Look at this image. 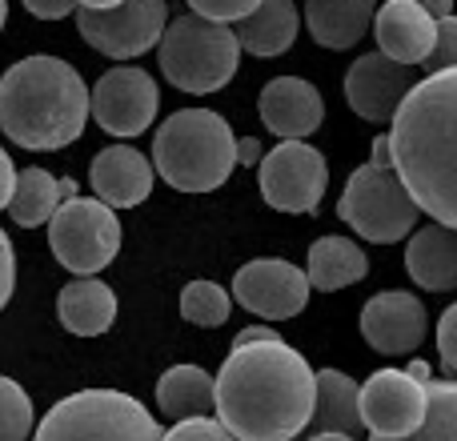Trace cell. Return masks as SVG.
Segmentation results:
<instances>
[{"mask_svg": "<svg viewBox=\"0 0 457 441\" xmlns=\"http://www.w3.org/2000/svg\"><path fill=\"white\" fill-rule=\"evenodd\" d=\"M394 169L426 217L457 229V69H437L405 93L389 121Z\"/></svg>", "mask_w": 457, "mask_h": 441, "instance_id": "cell-2", "label": "cell"}, {"mask_svg": "<svg viewBox=\"0 0 457 441\" xmlns=\"http://www.w3.org/2000/svg\"><path fill=\"white\" fill-rule=\"evenodd\" d=\"M309 441H357L353 434H313Z\"/></svg>", "mask_w": 457, "mask_h": 441, "instance_id": "cell-42", "label": "cell"}, {"mask_svg": "<svg viewBox=\"0 0 457 441\" xmlns=\"http://www.w3.org/2000/svg\"><path fill=\"white\" fill-rule=\"evenodd\" d=\"M309 285L321 293H337V289H349V285L365 281L370 277V257L357 249V241L349 237H321L313 241L309 249Z\"/></svg>", "mask_w": 457, "mask_h": 441, "instance_id": "cell-24", "label": "cell"}, {"mask_svg": "<svg viewBox=\"0 0 457 441\" xmlns=\"http://www.w3.org/2000/svg\"><path fill=\"white\" fill-rule=\"evenodd\" d=\"M378 48L397 64H426L437 40V16L418 0H386L373 12Z\"/></svg>", "mask_w": 457, "mask_h": 441, "instance_id": "cell-17", "label": "cell"}, {"mask_svg": "<svg viewBox=\"0 0 457 441\" xmlns=\"http://www.w3.org/2000/svg\"><path fill=\"white\" fill-rule=\"evenodd\" d=\"M378 12V0H309L305 16L309 32H313L317 45L325 48H353L365 37V29L373 24Z\"/></svg>", "mask_w": 457, "mask_h": 441, "instance_id": "cell-21", "label": "cell"}, {"mask_svg": "<svg viewBox=\"0 0 457 441\" xmlns=\"http://www.w3.org/2000/svg\"><path fill=\"white\" fill-rule=\"evenodd\" d=\"M4 21H8V0H0V29H4Z\"/></svg>", "mask_w": 457, "mask_h": 441, "instance_id": "cell-43", "label": "cell"}, {"mask_svg": "<svg viewBox=\"0 0 457 441\" xmlns=\"http://www.w3.org/2000/svg\"><path fill=\"white\" fill-rule=\"evenodd\" d=\"M12 189H16V165H12V157L0 149V209H8Z\"/></svg>", "mask_w": 457, "mask_h": 441, "instance_id": "cell-36", "label": "cell"}, {"mask_svg": "<svg viewBox=\"0 0 457 441\" xmlns=\"http://www.w3.org/2000/svg\"><path fill=\"white\" fill-rule=\"evenodd\" d=\"M301 29V12L293 8V0H261L237 29L241 53L253 56H281L293 48Z\"/></svg>", "mask_w": 457, "mask_h": 441, "instance_id": "cell-22", "label": "cell"}, {"mask_svg": "<svg viewBox=\"0 0 457 441\" xmlns=\"http://www.w3.org/2000/svg\"><path fill=\"white\" fill-rule=\"evenodd\" d=\"M429 72L437 69H457V16H437V40H434V53L426 61Z\"/></svg>", "mask_w": 457, "mask_h": 441, "instance_id": "cell-32", "label": "cell"}, {"mask_svg": "<svg viewBox=\"0 0 457 441\" xmlns=\"http://www.w3.org/2000/svg\"><path fill=\"white\" fill-rule=\"evenodd\" d=\"M61 205V193H56V177L45 173V169H24L16 173V189L12 201H8V217L21 229H37L48 225V217Z\"/></svg>", "mask_w": 457, "mask_h": 441, "instance_id": "cell-26", "label": "cell"}, {"mask_svg": "<svg viewBox=\"0 0 457 441\" xmlns=\"http://www.w3.org/2000/svg\"><path fill=\"white\" fill-rule=\"evenodd\" d=\"M426 394H429L426 421H421L410 437H378L373 434L370 441H457V378L429 381Z\"/></svg>", "mask_w": 457, "mask_h": 441, "instance_id": "cell-27", "label": "cell"}, {"mask_svg": "<svg viewBox=\"0 0 457 441\" xmlns=\"http://www.w3.org/2000/svg\"><path fill=\"white\" fill-rule=\"evenodd\" d=\"M437 354H442V365L450 370V378L457 373V305H450L437 321Z\"/></svg>", "mask_w": 457, "mask_h": 441, "instance_id": "cell-33", "label": "cell"}, {"mask_svg": "<svg viewBox=\"0 0 457 441\" xmlns=\"http://www.w3.org/2000/svg\"><path fill=\"white\" fill-rule=\"evenodd\" d=\"M189 12L205 16V21H217V24H233V21H245L261 0H185Z\"/></svg>", "mask_w": 457, "mask_h": 441, "instance_id": "cell-31", "label": "cell"}, {"mask_svg": "<svg viewBox=\"0 0 457 441\" xmlns=\"http://www.w3.org/2000/svg\"><path fill=\"white\" fill-rule=\"evenodd\" d=\"M421 8H429L434 16H450L453 12V0H418Z\"/></svg>", "mask_w": 457, "mask_h": 441, "instance_id": "cell-39", "label": "cell"}, {"mask_svg": "<svg viewBox=\"0 0 457 441\" xmlns=\"http://www.w3.org/2000/svg\"><path fill=\"white\" fill-rule=\"evenodd\" d=\"M418 85L413 64H397L386 53H365L345 72V101L361 121L386 125L402 109L405 93Z\"/></svg>", "mask_w": 457, "mask_h": 441, "instance_id": "cell-14", "label": "cell"}, {"mask_svg": "<svg viewBox=\"0 0 457 441\" xmlns=\"http://www.w3.org/2000/svg\"><path fill=\"white\" fill-rule=\"evenodd\" d=\"M429 394L405 370H378L361 386V426L378 437H410L426 421Z\"/></svg>", "mask_w": 457, "mask_h": 441, "instance_id": "cell-13", "label": "cell"}, {"mask_svg": "<svg viewBox=\"0 0 457 441\" xmlns=\"http://www.w3.org/2000/svg\"><path fill=\"white\" fill-rule=\"evenodd\" d=\"M153 169L177 193H213L237 169V137L213 109L169 112L153 133Z\"/></svg>", "mask_w": 457, "mask_h": 441, "instance_id": "cell-4", "label": "cell"}, {"mask_svg": "<svg viewBox=\"0 0 457 441\" xmlns=\"http://www.w3.org/2000/svg\"><path fill=\"white\" fill-rule=\"evenodd\" d=\"M24 8L40 21H61V16L77 12V0H24Z\"/></svg>", "mask_w": 457, "mask_h": 441, "instance_id": "cell-35", "label": "cell"}, {"mask_svg": "<svg viewBox=\"0 0 457 441\" xmlns=\"http://www.w3.org/2000/svg\"><path fill=\"white\" fill-rule=\"evenodd\" d=\"M88 181H93V193L104 201V205L133 209L153 193L157 169H153V161L141 157L133 145H109V149H101L93 157Z\"/></svg>", "mask_w": 457, "mask_h": 441, "instance_id": "cell-18", "label": "cell"}, {"mask_svg": "<svg viewBox=\"0 0 457 441\" xmlns=\"http://www.w3.org/2000/svg\"><path fill=\"white\" fill-rule=\"evenodd\" d=\"M361 337L386 357L413 354L426 337V305L405 289L373 293L361 309Z\"/></svg>", "mask_w": 457, "mask_h": 441, "instance_id": "cell-15", "label": "cell"}, {"mask_svg": "<svg viewBox=\"0 0 457 441\" xmlns=\"http://www.w3.org/2000/svg\"><path fill=\"white\" fill-rule=\"evenodd\" d=\"M337 217L361 241H373V245H394L413 233L421 209L413 201V193L405 189V181L397 177L389 137H378L373 141V157L349 173L337 201Z\"/></svg>", "mask_w": 457, "mask_h": 441, "instance_id": "cell-5", "label": "cell"}, {"mask_svg": "<svg viewBox=\"0 0 457 441\" xmlns=\"http://www.w3.org/2000/svg\"><path fill=\"white\" fill-rule=\"evenodd\" d=\"M309 273L297 269L293 261L281 257H261L237 269L233 277V301L241 309L269 321H289L309 305Z\"/></svg>", "mask_w": 457, "mask_h": 441, "instance_id": "cell-12", "label": "cell"}, {"mask_svg": "<svg viewBox=\"0 0 457 441\" xmlns=\"http://www.w3.org/2000/svg\"><path fill=\"white\" fill-rule=\"evenodd\" d=\"M32 434V402L12 378L0 373V441H29Z\"/></svg>", "mask_w": 457, "mask_h": 441, "instance_id": "cell-29", "label": "cell"}, {"mask_svg": "<svg viewBox=\"0 0 457 441\" xmlns=\"http://www.w3.org/2000/svg\"><path fill=\"white\" fill-rule=\"evenodd\" d=\"M161 441H237L228 429L221 426L217 418H185V421H177L169 434H161Z\"/></svg>", "mask_w": 457, "mask_h": 441, "instance_id": "cell-30", "label": "cell"}, {"mask_svg": "<svg viewBox=\"0 0 457 441\" xmlns=\"http://www.w3.org/2000/svg\"><path fill=\"white\" fill-rule=\"evenodd\" d=\"M48 245L69 273L96 277L120 253V220L101 197H69L48 217Z\"/></svg>", "mask_w": 457, "mask_h": 441, "instance_id": "cell-8", "label": "cell"}, {"mask_svg": "<svg viewBox=\"0 0 457 441\" xmlns=\"http://www.w3.org/2000/svg\"><path fill=\"white\" fill-rule=\"evenodd\" d=\"M80 8H117L120 0H77Z\"/></svg>", "mask_w": 457, "mask_h": 441, "instance_id": "cell-41", "label": "cell"}, {"mask_svg": "<svg viewBox=\"0 0 457 441\" xmlns=\"http://www.w3.org/2000/svg\"><path fill=\"white\" fill-rule=\"evenodd\" d=\"M261 197L277 213H317L329 185L325 153L305 141H281L261 157L257 165Z\"/></svg>", "mask_w": 457, "mask_h": 441, "instance_id": "cell-9", "label": "cell"}, {"mask_svg": "<svg viewBox=\"0 0 457 441\" xmlns=\"http://www.w3.org/2000/svg\"><path fill=\"white\" fill-rule=\"evenodd\" d=\"M32 441H161V426L120 389H80L40 418Z\"/></svg>", "mask_w": 457, "mask_h": 441, "instance_id": "cell-7", "label": "cell"}, {"mask_svg": "<svg viewBox=\"0 0 457 441\" xmlns=\"http://www.w3.org/2000/svg\"><path fill=\"white\" fill-rule=\"evenodd\" d=\"M257 112L265 121V129L281 141H305L321 129L325 121V101L309 80L301 77H273L261 88Z\"/></svg>", "mask_w": 457, "mask_h": 441, "instance_id": "cell-16", "label": "cell"}, {"mask_svg": "<svg viewBox=\"0 0 457 441\" xmlns=\"http://www.w3.org/2000/svg\"><path fill=\"white\" fill-rule=\"evenodd\" d=\"M56 193H61V201L77 197V181H72V177H64V181H56Z\"/></svg>", "mask_w": 457, "mask_h": 441, "instance_id": "cell-40", "label": "cell"}, {"mask_svg": "<svg viewBox=\"0 0 457 441\" xmlns=\"http://www.w3.org/2000/svg\"><path fill=\"white\" fill-rule=\"evenodd\" d=\"M405 373H410L413 381H421V386H429V381H434V370H429V365L421 362V357H418V362H410V365H405Z\"/></svg>", "mask_w": 457, "mask_h": 441, "instance_id": "cell-38", "label": "cell"}, {"mask_svg": "<svg viewBox=\"0 0 457 441\" xmlns=\"http://www.w3.org/2000/svg\"><path fill=\"white\" fill-rule=\"evenodd\" d=\"M237 165H261V141L257 137L237 141Z\"/></svg>", "mask_w": 457, "mask_h": 441, "instance_id": "cell-37", "label": "cell"}, {"mask_svg": "<svg viewBox=\"0 0 457 441\" xmlns=\"http://www.w3.org/2000/svg\"><path fill=\"white\" fill-rule=\"evenodd\" d=\"M157 61L165 80L181 93H217L237 77L241 40L228 24L185 12L165 24L157 40Z\"/></svg>", "mask_w": 457, "mask_h": 441, "instance_id": "cell-6", "label": "cell"}, {"mask_svg": "<svg viewBox=\"0 0 457 441\" xmlns=\"http://www.w3.org/2000/svg\"><path fill=\"white\" fill-rule=\"evenodd\" d=\"M228 293L217 281H189L181 289V317L197 329H217V325L228 321Z\"/></svg>", "mask_w": 457, "mask_h": 441, "instance_id": "cell-28", "label": "cell"}, {"mask_svg": "<svg viewBox=\"0 0 457 441\" xmlns=\"http://www.w3.org/2000/svg\"><path fill=\"white\" fill-rule=\"evenodd\" d=\"M157 405L165 418H205L217 405V378H209L201 365H173L157 381Z\"/></svg>", "mask_w": 457, "mask_h": 441, "instance_id": "cell-25", "label": "cell"}, {"mask_svg": "<svg viewBox=\"0 0 457 441\" xmlns=\"http://www.w3.org/2000/svg\"><path fill=\"white\" fill-rule=\"evenodd\" d=\"M88 125V85L61 56H24L0 77V129L12 145L53 153Z\"/></svg>", "mask_w": 457, "mask_h": 441, "instance_id": "cell-3", "label": "cell"}, {"mask_svg": "<svg viewBox=\"0 0 457 441\" xmlns=\"http://www.w3.org/2000/svg\"><path fill=\"white\" fill-rule=\"evenodd\" d=\"M157 80L145 69L120 64L109 69L88 93V117L109 137H141L157 117Z\"/></svg>", "mask_w": 457, "mask_h": 441, "instance_id": "cell-11", "label": "cell"}, {"mask_svg": "<svg viewBox=\"0 0 457 441\" xmlns=\"http://www.w3.org/2000/svg\"><path fill=\"white\" fill-rule=\"evenodd\" d=\"M16 289V253H12V237L0 229V309L12 301Z\"/></svg>", "mask_w": 457, "mask_h": 441, "instance_id": "cell-34", "label": "cell"}, {"mask_svg": "<svg viewBox=\"0 0 457 441\" xmlns=\"http://www.w3.org/2000/svg\"><path fill=\"white\" fill-rule=\"evenodd\" d=\"M309 429L313 434H357L361 429V386L341 370H317V402Z\"/></svg>", "mask_w": 457, "mask_h": 441, "instance_id": "cell-23", "label": "cell"}, {"mask_svg": "<svg viewBox=\"0 0 457 441\" xmlns=\"http://www.w3.org/2000/svg\"><path fill=\"white\" fill-rule=\"evenodd\" d=\"M405 273L426 293L457 289V229L442 225V220L418 229L405 245Z\"/></svg>", "mask_w": 457, "mask_h": 441, "instance_id": "cell-19", "label": "cell"}, {"mask_svg": "<svg viewBox=\"0 0 457 441\" xmlns=\"http://www.w3.org/2000/svg\"><path fill=\"white\" fill-rule=\"evenodd\" d=\"M77 32L112 61H129L157 48L169 24L165 0H120L117 8H77Z\"/></svg>", "mask_w": 457, "mask_h": 441, "instance_id": "cell-10", "label": "cell"}, {"mask_svg": "<svg viewBox=\"0 0 457 441\" xmlns=\"http://www.w3.org/2000/svg\"><path fill=\"white\" fill-rule=\"evenodd\" d=\"M317 370L273 329L228 349L217 373V421L237 441H293L309 429Z\"/></svg>", "mask_w": 457, "mask_h": 441, "instance_id": "cell-1", "label": "cell"}, {"mask_svg": "<svg viewBox=\"0 0 457 441\" xmlns=\"http://www.w3.org/2000/svg\"><path fill=\"white\" fill-rule=\"evenodd\" d=\"M56 317L77 337H101L117 321V293L101 277H77L56 293Z\"/></svg>", "mask_w": 457, "mask_h": 441, "instance_id": "cell-20", "label": "cell"}]
</instances>
